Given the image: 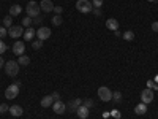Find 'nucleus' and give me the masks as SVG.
<instances>
[{
	"instance_id": "f3484780",
	"label": "nucleus",
	"mask_w": 158,
	"mask_h": 119,
	"mask_svg": "<svg viewBox=\"0 0 158 119\" xmlns=\"http://www.w3.org/2000/svg\"><path fill=\"white\" fill-rule=\"evenodd\" d=\"M35 35H36V32H35L32 27H29L27 30L24 32V35H22V37H24L25 42H30V40H33V37H35Z\"/></svg>"
},
{
	"instance_id": "423d86ee",
	"label": "nucleus",
	"mask_w": 158,
	"mask_h": 119,
	"mask_svg": "<svg viewBox=\"0 0 158 119\" xmlns=\"http://www.w3.org/2000/svg\"><path fill=\"white\" fill-rule=\"evenodd\" d=\"M24 35V29H22V25H11V27L8 29V37L11 38H19Z\"/></svg>"
},
{
	"instance_id": "7ed1b4c3",
	"label": "nucleus",
	"mask_w": 158,
	"mask_h": 119,
	"mask_svg": "<svg viewBox=\"0 0 158 119\" xmlns=\"http://www.w3.org/2000/svg\"><path fill=\"white\" fill-rule=\"evenodd\" d=\"M92 2H89V0H77L76 2V10L79 13H82V15H87V13L92 11Z\"/></svg>"
},
{
	"instance_id": "c85d7f7f",
	"label": "nucleus",
	"mask_w": 158,
	"mask_h": 119,
	"mask_svg": "<svg viewBox=\"0 0 158 119\" xmlns=\"http://www.w3.org/2000/svg\"><path fill=\"white\" fill-rule=\"evenodd\" d=\"M84 107H87L89 110H90L92 107H94V102H92V99H87V100L84 102Z\"/></svg>"
},
{
	"instance_id": "f8f14e48",
	"label": "nucleus",
	"mask_w": 158,
	"mask_h": 119,
	"mask_svg": "<svg viewBox=\"0 0 158 119\" xmlns=\"http://www.w3.org/2000/svg\"><path fill=\"white\" fill-rule=\"evenodd\" d=\"M82 105V100L81 99H74V100H71L68 105H67V110H70V111H77V108Z\"/></svg>"
},
{
	"instance_id": "cd10ccee",
	"label": "nucleus",
	"mask_w": 158,
	"mask_h": 119,
	"mask_svg": "<svg viewBox=\"0 0 158 119\" xmlns=\"http://www.w3.org/2000/svg\"><path fill=\"white\" fill-rule=\"evenodd\" d=\"M6 35H8L6 27H3V25H0V38H3V37H6Z\"/></svg>"
},
{
	"instance_id": "9b49d317",
	"label": "nucleus",
	"mask_w": 158,
	"mask_h": 119,
	"mask_svg": "<svg viewBox=\"0 0 158 119\" xmlns=\"http://www.w3.org/2000/svg\"><path fill=\"white\" fill-rule=\"evenodd\" d=\"M13 52H15L16 56H22L25 52V45L22 42H16L15 45H13Z\"/></svg>"
},
{
	"instance_id": "393cba45",
	"label": "nucleus",
	"mask_w": 158,
	"mask_h": 119,
	"mask_svg": "<svg viewBox=\"0 0 158 119\" xmlns=\"http://www.w3.org/2000/svg\"><path fill=\"white\" fill-rule=\"evenodd\" d=\"M62 22H63V19H62L60 15H56L54 18H52V24H54V25H60Z\"/></svg>"
},
{
	"instance_id": "2eb2a0df",
	"label": "nucleus",
	"mask_w": 158,
	"mask_h": 119,
	"mask_svg": "<svg viewBox=\"0 0 158 119\" xmlns=\"http://www.w3.org/2000/svg\"><path fill=\"white\" fill-rule=\"evenodd\" d=\"M52 103H54V99H52V95H44V97L41 99V107H43V108L52 107Z\"/></svg>"
},
{
	"instance_id": "2f4dec72",
	"label": "nucleus",
	"mask_w": 158,
	"mask_h": 119,
	"mask_svg": "<svg viewBox=\"0 0 158 119\" xmlns=\"http://www.w3.org/2000/svg\"><path fill=\"white\" fill-rule=\"evenodd\" d=\"M54 13H56V15H62L63 8H62V7H54Z\"/></svg>"
},
{
	"instance_id": "4be33fe9",
	"label": "nucleus",
	"mask_w": 158,
	"mask_h": 119,
	"mask_svg": "<svg viewBox=\"0 0 158 119\" xmlns=\"http://www.w3.org/2000/svg\"><path fill=\"white\" fill-rule=\"evenodd\" d=\"M11 25H13V16H6L5 19H3V27H11Z\"/></svg>"
},
{
	"instance_id": "20e7f679",
	"label": "nucleus",
	"mask_w": 158,
	"mask_h": 119,
	"mask_svg": "<svg viewBox=\"0 0 158 119\" xmlns=\"http://www.w3.org/2000/svg\"><path fill=\"white\" fill-rule=\"evenodd\" d=\"M19 86H21V83H15V84H11V86H8L6 89H5V97L6 99H16L18 95H19Z\"/></svg>"
},
{
	"instance_id": "0eeeda50",
	"label": "nucleus",
	"mask_w": 158,
	"mask_h": 119,
	"mask_svg": "<svg viewBox=\"0 0 158 119\" xmlns=\"http://www.w3.org/2000/svg\"><path fill=\"white\" fill-rule=\"evenodd\" d=\"M141 100H142V103H146V105H149L150 102H153V92H152V89H144L142 92H141Z\"/></svg>"
},
{
	"instance_id": "dca6fc26",
	"label": "nucleus",
	"mask_w": 158,
	"mask_h": 119,
	"mask_svg": "<svg viewBox=\"0 0 158 119\" xmlns=\"http://www.w3.org/2000/svg\"><path fill=\"white\" fill-rule=\"evenodd\" d=\"M76 113H77V116L81 117V119H87V117H89V108L84 107V105H81V107L77 108Z\"/></svg>"
},
{
	"instance_id": "58836bf2",
	"label": "nucleus",
	"mask_w": 158,
	"mask_h": 119,
	"mask_svg": "<svg viewBox=\"0 0 158 119\" xmlns=\"http://www.w3.org/2000/svg\"><path fill=\"white\" fill-rule=\"evenodd\" d=\"M156 83H158V76H156Z\"/></svg>"
},
{
	"instance_id": "4468645a",
	"label": "nucleus",
	"mask_w": 158,
	"mask_h": 119,
	"mask_svg": "<svg viewBox=\"0 0 158 119\" xmlns=\"http://www.w3.org/2000/svg\"><path fill=\"white\" fill-rule=\"evenodd\" d=\"M106 27L109 29V30H118V22H117V19H114V18H109L108 21H106Z\"/></svg>"
},
{
	"instance_id": "72a5a7b5",
	"label": "nucleus",
	"mask_w": 158,
	"mask_h": 119,
	"mask_svg": "<svg viewBox=\"0 0 158 119\" xmlns=\"http://www.w3.org/2000/svg\"><path fill=\"white\" fill-rule=\"evenodd\" d=\"M152 30H153V32H158V21L152 22Z\"/></svg>"
},
{
	"instance_id": "f03ea898",
	"label": "nucleus",
	"mask_w": 158,
	"mask_h": 119,
	"mask_svg": "<svg viewBox=\"0 0 158 119\" xmlns=\"http://www.w3.org/2000/svg\"><path fill=\"white\" fill-rule=\"evenodd\" d=\"M25 11H27V16H30L32 19L40 16V11H41V8H40V3L38 2H33V0H30V2L27 3V8H25Z\"/></svg>"
},
{
	"instance_id": "a878e982",
	"label": "nucleus",
	"mask_w": 158,
	"mask_h": 119,
	"mask_svg": "<svg viewBox=\"0 0 158 119\" xmlns=\"http://www.w3.org/2000/svg\"><path fill=\"white\" fill-rule=\"evenodd\" d=\"M32 48H33V49H40V48H43V42H41V40H35V42L32 43Z\"/></svg>"
},
{
	"instance_id": "aec40b11",
	"label": "nucleus",
	"mask_w": 158,
	"mask_h": 119,
	"mask_svg": "<svg viewBox=\"0 0 158 119\" xmlns=\"http://www.w3.org/2000/svg\"><path fill=\"white\" fill-rule=\"evenodd\" d=\"M18 64H19V65H29V64H30V59H29L27 56H24V54H22V56H19Z\"/></svg>"
},
{
	"instance_id": "6e6552de",
	"label": "nucleus",
	"mask_w": 158,
	"mask_h": 119,
	"mask_svg": "<svg viewBox=\"0 0 158 119\" xmlns=\"http://www.w3.org/2000/svg\"><path fill=\"white\" fill-rule=\"evenodd\" d=\"M52 110H54L56 114H63L65 111H67V105H65L62 100H56L54 103H52Z\"/></svg>"
},
{
	"instance_id": "6ab92c4d",
	"label": "nucleus",
	"mask_w": 158,
	"mask_h": 119,
	"mask_svg": "<svg viewBox=\"0 0 158 119\" xmlns=\"http://www.w3.org/2000/svg\"><path fill=\"white\" fill-rule=\"evenodd\" d=\"M21 11H22V8H21L19 5H11V8H10V16H18Z\"/></svg>"
},
{
	"instance_id": "c9c22d12",
	"label": "nucleus",
	"mask_w": 158,
	"mask_h": 119,
	"mask_svg": "<svg viewBox=\"0 0 158 119\" xmlns=\"http://www.w3.org/2000/svg\"><path fill=\"white\" fill-rule=\"evenodd\" d=\"M112 116H114V117H117V119H118V117H120V113H118V111H117V110H114V111H112Z\"/></svg>"
},
{
	"instance_id": "c756f323",
	"label": "nucleus",
	"mask_w": 158,
	"mask_h": 119,
	"mask_svg": "<svg viewBox=\"0 0 158 119\" xmlns=\"http://www.w3.org/2000/svg\"><path fill=\"white\" fill-rule=\"evenodd\" d=\"M5 51H6V45L2 42V38H0V54H3Z\"/></svg>"
},
{
	"instance_id": "412c9836",
	"label": "nucleus",
	"mask_w": 158,
	"mask_h": 119,
	"mask_svg": "<svg viewBox=\"0 0 158 119\" xmlns=\"http://www.w3.org/2000/svg\"><path fill=\"white\" fill-rule=\"evenodd\" d=\"M32 24H33V19H32L30 16H25V18L22 19V25H24V27H27V29H29Z\"/></svg>"
},
{
	"instance_id": "f257e3e1",
	"label": "nucleus",
	"mask_w": 158,
	"mask_h": 119,
	"mask_svg": "<svg viewBox=\"0 0 158 119\" xmlns=\"http://www.w3.org/2000/svg\"><path fill=\"white\" fill-rule=\"evenodd\" d=\"M19 67H21V65L18 64V60H8V62L5 64V72H6L8 76L15 78V76L19 73Z\"/></svg>"
},
{
	"instance_id": "39448f33",
	"label": "nucleus",
	"mask_w": 158,
	"mask_h": 119,
	"mask_svg": "<svg viewBox=\"0 0 158 119\" xmlns=\"http://www.w3.org/2000/svg\"><path fill=\"white\" fill-rule=\"evenodd\" d=\"M98 97H100L103 102H111V100H112V92H111L109 87L101 86V87L98 89Z\"/></svg>"
},
{
	"instance_id": "e433bc0d",
	"label": "nucleus",
	"mask_w": 158,
	"mask_h": 119,
	"mask_svg": "<svg viewBox=\"0 0 158 119\" xmlns=\"http://www.w3.org/2000/svg\"><path fill=\"white\" fill-rule=\"evenodd\" d=\"M2 67H3V57L0 56V68H2Z\"/></svg>"
},
{
	"instance_id": "5701e85b",
	"label": "nucleus",
	"mask_w": 158,
	"mask_h": 119,
	"mask_svg": "<svg viewBox=\"0 0 158 119\" xmlns=\"http://www.w3.org/2000/svg\"><path fill=\"white\" fill-rule=\"evenodd\" d=\"M122 37L127 40V42H131V40L135 38V33L131 32V30H128V32H125V33H122Z\"/></svg>"
},
{
	"instance_id": "1a4fd4ad",
	"label": "nucleus",
	"mask_w": 158,
	"mask_h": 119,
	"mask_svg": "<svg viewBox=\"0 0 158 119\" xmlns=\"http://www.w3.org/2000/svg\"><path fill=\"white\" fill-rule=\"evenodd\" d=\"M36 37L38 40H41V42H44V40H48L51 37V29L49 27H40L36 30Z\"/></svg>"
},
{
	"instance_id": "a211bd4d",
	"label": "nucleus",
	"mask_w": 158,
	"mask_h": 119,
	"mask_svg": "<svg viewBox=\"0 0 158 119\" xmlns=\"http://www.w3.org/2000/svg\"><path fill=\"white\" fill-rule=\"evenodd\" d=\"M135 111H136V114H139V116H141V114H146V113H147V105L141 102L138 107L135 108Z\"/></svg>"
},
{
	"instance_id": "ddd939ff",
	"label": "nucleus",
	"mask_w": 158,
	"mask_h": 119,
	"mask_svg": "<svg viewBox=\"0 0 158 119\" xmlns=\"http://www.w3.org/2000/svg\"><path fill=\"white\" fill-rule=\"evenodd\" d=\"M10 113L15 117H19V116H22L24 110H22V107H19V105H13V107H10Z\"/></svg>"
},
{
	"instance_id": "f704fd0d",
	"label": "nucleus",
	"mask_w": 158,
	"mask_h": 119,
	"mask_svg": "<svg viewBox=\"0 0 158 119\" xmlns=\"http://www.w3.org/2000/svg\"><path fill=\"white\" fill-rule=\"evenodd\" d=\"M147 87H149V89H153V87H155V83L152 81V79H149V81H147Z\"/></svg>"
},
{
	"instance_id": "4c0bfd02",
	"label": "nucleus",
	"mask_w": 158,
	"mask_h": 119,
	"mask_svg": "<svg viewBox=\"0 0 158 119\" xmlns=\"http://www.w3.org/2000/svg\"><path fill=\"white\" fill-rule=\"evenodd\" d=\"M149 2H155V0H149Z\"/></svg>"
},
{
	"instance_id": "7c9ffc66",
	"label": "nucleus",
	"mask_w": 158,
	"mask_h": 119,
	"mask_svg": "<svg viewBox=\"0 0 158 119\" xmlns=\"http://www.w3.org/2000/svg\"><path fill=\"white\" fill-rule=\"evenodd\" d=\"M92 5H94L95 8H100V7L103 5V0H94V2H92Z\"/></svg>"
},
{
	"instance_id": "9d476101",
	"label": "nucleus",
	"mask_w": 158,
	"mask_h": 119,
	"mask_svg": "<svg viewBox=\"0 0 158 119\" xmlns=\"http://www.w3.org/2000/svg\"><path fill=\"white\" fill-rule=\"evenodd\" d=\"M40 8H41V11H44V13H51V11H54V3H52L51 0H41Z\"/></svg>"
},
{
	"instance_id": "473e14b6",
	"label": "nucleus",
	"mask_w": 158,
	"mask_h": 119,
	"mask_svg": "<svg viewBox=\"0 0 158 119\" xmlns=\"http://www.w3.org/2000/svg\"><path fill=\"white\" fill-rule=\"evenodd\" d=\"M41 22H43L41 16H36V18H33V24H41Z\"/></svg>"
},
{
	"instance_id": "ea45409f",
	"label": "nucleus",
	"mask_w": 158,
	"mask_h": 119,
	"mask_svg": "<svg viewBox=\"0 0 158 119\" xmlns=\"http://www.w3.org/2000/svg\"><path fill=\"white\" fill-rule=\"evenodd\" d=\"M156 2H158V0H156Z\"/></svg>"
},
{
	"instance_id": "b1692460",
	"label": "nucleus",
	"mask_w": 158,
	"mask_h": 119,
	"mask_svg": "<svg viewBox=\"0 0 158 119\" xmlns=\"http://www.w3.org/2000/svg\"><path fill=\"white\" fill-rule=\"evenodd\" d=\"M112 100H114V102H117V103H118V102H122V92L115 90L114 94H112Z\"/></svg>"
},
{
	"instance_id": "bb28decb",
	"label": "nucleus",
	"mask_w": 158,
	"mask_h": 119,
	"mask_svg": "<svg viewBox=\"0 0 158 119\" xmlns=\"http://www.w3.org/2000/svg\"><path fill=\"white\" fill-rule=\"evenodd\" d=\"M8 111H10V107H8L6 103L0 105V114H5V113H8Z\"/></svg>"
}]
</instances>
